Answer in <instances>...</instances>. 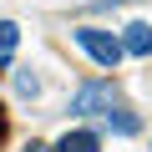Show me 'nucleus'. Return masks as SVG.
Returning a JSON list of instances; mask_svg holds the SVG:
<instances>
[{
  "label": "nucleus",
  "instance_id": "7ed1b4c3",
  "mask_svg": "<svg viewBox=\"0 0 152 152\" xmlns=\"http://www.w3.org/2000/svg\"><path fill=\"white\" fill-rule=\"evenodd\" d=\"M122 46H127V56H152V26L147 20H132L127 36H122Z\"/></svg>",
  "mask_w": 152,
  "mask_h": 152
},
{
  "label": "nucleus",
  "instance_id": "39448f33",
  "mask_svg": "<svg viewBox=\"0 0 152 152\" xmlns=\"http://www.w3.org/2000/svg\"><path fill=\"white\" fill-rule=\"evenodd\" d=\"M107 127H112V132H122V137H132V132H137L142 122H137V117H132L127 107H112V112H107Z\"/></svg>",
  "mask_w": 152,
  "mask_h": 152
},
{
  "label": "nucleus",
  "instance_id": "423d86ee",
  "mask_svg": "<svg viewBox=\"0 0 152 152\" xmlns=\"http://www.w3.org/2000/svg\"><path fill=\"white\" fill-rule=\"evenodd\" d=\"M15 46H20V26L15 20H0V61H5Z\"/></svg>",
  "mask_w": 152,
  "mask_h": 152
},
{
  "label": "nucleus",
  "instance_id": "f03ea898",
  "mask_svg": "<svg viewBox=\"0 0 152 152\" xmlns=\"http://www.w3.org/2000/svg\"><path fill=\"white\" fill-rule=\"evenodd\" d=\"M112 107H122V96H117V86H112V81H86L81 91L71 96V112H76V117H91V112H102V117H107Z\"/></svg>",
  "mask_w": 152,
  "mask_h": 152
},
{
  "label": "nucleus",
  "instance_id": "0eeeda50",
  "mask_svg": "<svg viewBox=\"0 0 152 152\" xmlns=\"http://www.w3.org/2000/svg\"><path fill=\"white\" fill-rule=\"evenodd\" d=\"M15 91L20 96H41V81H36L31 71H15Z\"/></svg>",
  "mask_w": 152,
  "mask_h": 152
},
{
  "label": "nucleus",
  "instance_id": "6e6552de",
  "mask_svg": "<svg viewBox=\"0 0 152 152\" xmlns=\"http://www.w3.org/2000/svg\"><path fill=\"white\" fill-rule=\"evenodd\" d=\"M26 152H56V147H46V142H26Z\"/></svg>",
  "mask_w": 152,
  "mask_h": 152
},
{
  "label": "nucleus",
  "instance_id": "f257e3e1",
  "mask_svg": "<svg viewBox=\"0 0 152 152\" xmlns=\"http://www.w3.org/2000/svg\"><path fill=\"white\" fill-rule=\"evenodd\" d=\"M76 46H81L96 66H117L122 56H127V46H122V36H112V31H96V26H81V31H76Z\"/></svg>",
  "mask_w": 152,
  "mask_h": 152
},
{
  "label": "nucleus",
  "instance_id": "20e7f679",
  "mask_svg": "<svg viewBox=\"0 0 152 152\" xmlns=\"http://www.w3.org/2000/svg\"><path fill=\"white\" fill-rule=\"evenodd\" d=\"M56 152H102V137L96 132H66L56 142Z\"/></svg>",
  "mask_w": 152,
  "mask_h": 152
}]
</instances>
